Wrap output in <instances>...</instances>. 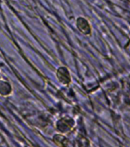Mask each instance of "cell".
<instances>
[{"mask_svg":"<svg viewBox=\"0 0 130 147\" xmlns=\"http://www.w3.org/2000/svg\"><path fill=\"white\" fill-rule=\"evenodd\" d=\"M78 22H80V24L78 23V26H79V28L81 30V32L86 34H90V27L89 24H88L87 21L81 18V19H79Z\"/></svg>","mask_w":130,"mask_h":147,"instance_id":"obj_1","label":"cell"}]
</instances>
